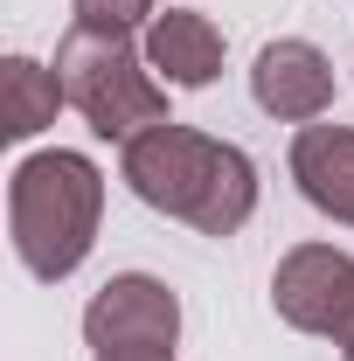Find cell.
<instances>
[{
  "instance_id": "10",
  "label": "cell",
  "mask_w": 354,
  "mask_h": 361,
  "mask_svg": "<svg viewBox=\"0 0 354 361\" xmlns=\"http://www.w3.org/2000/svg\"><path fill=\"white\" fill-rule=\"evenodd\" d=\"M160 7L167 0H70V21L97 28V35H146Z\"/></svg>"
},
{
  "instance_id": "1",
  "label": "cell",
  "mask_w": 354,
  "mask_h": 361,
  "mask_svg": "<svg viewBox=\"0 0 354 361\" xmlns=\"http://www.w3.org/2000/svg\"><path fill=\"white\" fill-rule=\"evenodd\" d=\"M118 180L133 188L139 202L167 223H188L195 236H236V229L257 216V160L236 146V139H216L202 126H153L139 133L133 146H118Z\"/></svg>"
},
{
  "instance_id": "6",
  "label": "cell",
  "mask_w": 354,
  "mask_h": 361,
  "mask_svg": "<svg viewBox=\"0 0 354 361\" xmlns=\"http://www.w3.org/2000/svg\"><path fill=\"white\" fill-rule=\"evenodd\" d=\"M341 97V77H334V56L306 35H278L250 56V104L278 118V126H319Z\"/></svg>"
},
{
  "instance_id": "9",
  "label": "cell",
  "mask_w": 354,
  "mask_h": 361,
  "mask_svg": "<svg viewBox=\"0 0 354 361\" xmlns=\"http://www.w3.org/2000/svg\"><path fill=\"white\" fill-rule=\"evenodd\" d=\"M63 104H70V90L56 77V63H42V56H7L0 63V133L14 146L49 133Z\"/></svg>"
},
{
  "instance_id": "8",
  "label": "cell",
  "mask_w": 354,
  "mask_h": 361,
  "mask_svg": "<svg viewBox=\"0 0 354 361\" xmlns=\"http://www.w3.org/2000/svg\"><path fill=\"white\" fill-rule=\"evenodd\" d=\"M285 174L306 195V209H319L326 223L354 229V126H299L292 153H285Z\"/></svg>"
},
{
  "instance_id": "3",
  "label": "cell",
  "mask_w": 354,
  "mask_h": 361,
  "mask_svg": "<svg viewBox=\"0 0 354 361\" xmlns=\"http://www.w3.org/2000/svg\"><path fill=\"white\" fill-rule=\"evenodd\" d=\"M56 77L70 90V111L111 146H133L139 133L174 118L167 84L153 77V63H146V49L133 35H97V28L70 21V35L56 42Z\"/></svg>"
},
{
  "instance_id": "5",
  "label": "cell",
  "mask_w": 354,
  "mask_h": 361,
  "mask_svg": "<svg viewBox=\"0 0 354 361\" xmlns=\"http://www.w3.org/2000/svg\"><path fill=\"white\" fill-rule=\"evenodd\" d=\"M271 313L292 334L312 341H348L354 326V250L341 243H292L271 271Z\"/></svg>"
},
{
  "instance_id": "2",
  "label": "cell",
  "mask_w": 354,
  "mask_h": 361,
  "mask_svg": "<svg viewBox=\"0 0 354 361\" xmlns=\"http://www.w3.org/2000/svg\"><path fill=\"white\" fill-rule=\"evenodd\" d=\"M104 223V167L77 146H42L7 174V243L28 278L63 285L97 250Z\"/></svg>"
},
{
  "instance_id": "7",
  "label": "cell",
  "mask_w": 354,
  "mask_h": 361,
  "mask_svg": "<svg viewBox=\"0 0 354 361\" xmlns=\"http://www.w3.org/2000/svg\"><path fill=\"white\" fill-rule=\"evenodd\" d=\"M139 49H146L153 77L167 90H209L222 77V63H229V42H222L216 14H202V7H160L153 28L139 35Z\"/></svg>"
},
{
  "instance_id": "11",
  "label": "cell",
  "mask_w": 354,
  "mask_h": 361,
  "mask_svg": "<svg viewBox=\"0 0 354 361\" xmlns=\"http://www.w3.org/2000/svg\"><path fill=\"white\" fill-rule=\"evenodd\" d=\"M341 361H354V326H348V341H341Z\"/></svg>"
},
{
  "instance_id": "4",
  "label": "cell",
  "mask_w": 354,
  "mask_h": 361,
  "mask_svg": "<svg viewBox=\"0 0 354 361\" xmlns=\"http://www.w3.org/2000/svg\"><path fill=\"white\" fill-rule=\"evenodd\" d=\"M90 361H174L181 355V292L153 271H111L84 306Z\"/></svg>"
}]
</instances>
